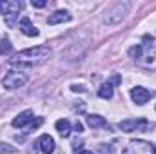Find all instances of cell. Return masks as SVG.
Returning <instances> with one entry per match:
<instances>
[{
	"mask_svg": "<svg viewBox=\"0 0 156 154\" xmlns=\"http://www.w3.org/2000/svg\"><path fill=\"white\" fill-rule=\"evenodd\" d=\"M51 54V49L45 45H38V47H31V49H24L18 54H15L9 60L11 67H18V69H33L40 64L45 62V58Z\"/></svg>",
	"mask_w": 156,
	"mask_h": 154,
	"instance_id": "obj_1",
	"label": "cell"
},
{
	"mask_svg": "<svg viewBox=\"0 0 156 154\" xmlns=\"http://www.w3.org/2000/svg\"><path fill=\"white\" fill-rule=\"evenodd\" d=\"M131 4L129 2H118L115 4L109 11H107V16H105V22L107 24H118L120 20H123V16L127 15Z\"/></svg>",
	"mask_w": 156,
	"mask_h": 154,
	"instance_id": "obj_2",
	"label": "cell"
},
{
	"mask_svg": "<svg viewBox=\"0 0 156 154\" xmlns=\"http://www.w3.org/2000/svg\"><path fill=\"white\" fill-rule=\"evenodd\" d=\"M27 83V76L24 75V73H18V71H11V73H7L5 78L2 80V85L5 87V89H9V91H13V89H20V87H24Z\"/></svg>",
	"mask_w": 156,
	"mask_h": 154,
	"instance_id": "obj_3",
	"label": "cell"
},
{
	"mask_svg": "<svg viewBox=\"0 0 156 154\" xmlns=\"http://www.w3.org/2000/svg\"><path fill=\"white\" fill-rule=\"evenodd\" d=\"M149 125L151 123L144 118H129V120H122L118 127L123 132H134V131H145V129H149Z\"/></svg>",
	"mask_w": 156,
	"mask_h": 154,
	"instance_id": "obj_4",
	"label": "cell"
},
{
	"mask_svg": "<svg viewBox=\"0 0 156 154\" xmlns=\"http://www.w3.org/2000/svg\"><path fill=\"white\" fill-rule=\"evenodd\" d=\"M151 96H153V91H149V89H145V87H140V85L131 91V98H133L134 103H138V105L147 103Z\"/></svg>",
	"mask_w": 156,
	"mask_h": 154,
	"instance_id": "obj_5",
	"label": "cell"
},
{
	"mask_svg": "<svg viewBox=\"0 0 156 154\" xmlns=\"http://www.w3.org/2000/svg\"><path fill=\"white\" fill-rule=\"evenodd\" d=\"M123 154H153V149L147 142H133L123 151Z\"/></svg>",
	"mask_w": 156,
	"mask_h": 154,
	"instance_id": "obj_6",
	"label": "cell"
},
{
	"mask_svg": "<svg viewBox=\"0 0 156 154\" xmlns=\"http://www.w3.org/2000/svg\"><path fill=\"white\" fill-rule=\"evenodd\" d=\"M69 20H71V15L67 11H64V9H58L53 15H49L47 24L49 26H56V24H64V22H69Z\"/></svg>",
	"mask_w": 156,
	"mask_h": 154,
	"instance_id": "obj_7",
	"label": "cell"
},
{
	"mask_svg": "<svg viewBox=\"0 0 156 154\" xmlns=\"http://www.w3.org/2000/svg\"><path fill=\"white\" fill-rule=\"evenodd\" d=\"M38 149L44 154H51L55 151V140L49 136V134H42L38 140Z\"/></svg>",
	"mask_w": 156,
	"mask_h": 154,
	"instance_id": "obj_8",
	"label": "cell"
},
{
	"mask_svg": "<svg viewBox=\"0 0 156 154\" xmlns=\"http://www.w3.org/2000/svg\"><path fill=\"white\" fill-rule=\"evenodd\" d=\"M20 31L26 37H38V29L33 26V22L27 16H22V20H20Z\"/></svg>",
	"mask_w": 156,
	"mask_h": 154,
	"instance_id": "obj_9",
	"label": "cell"
},
{
	"mask_svg": "<svg viewBox=\"0 0 156 154\" xmlns=\"http://www.w3.org/2000/svg\"><path fill=\"white\" fill-rule=\"evenodd\" d=\"M31 120H33V111L27 109V111L20 113V114L13 120V127H16V129H18V127H24V125H27Z\"/></svg>",
	"mask_w": 156,
	"mask_h": 154,
	"instance_id": "obj_10",
	"label": "cell"
},
{
	"mask_svg": "<svg viewBox=\"0 0 156 154\" xmlns=\"http://www.w3.org/2000/svg\"><path fill=\"white\" fill-rule=\"evenodd\" d=\"M55 127H56L58 134L64 136V138H67V136L71 134V123H69V120H58V121L55 123Z\"/></svg>",
	"mask_w": 156,
	"mask_h": 154,
	"instance_id": "obj_11",
	"label": "cell"
},
{
	"mask_svg": "<svg viewBox=\"0 0 156 154\" xmlns=\"http://www.w3.org/2000/svg\"><path fill=\"white\" fill-rule=\"evenodd\" d=\"M87 123H89L93 129H102V127H107V121L104 120V116H98V114L87 116Z\"/></svg>",
	"mask_w": 156,
	"mask_h": 154,
	"instance_id": "obj_12",
	"label": "cell"
},
{
	"mask_svg": "<svg viewBox=\"0 0 156 154\" xmlns=\"http://www.w3.org/2000/svg\"><path fill=\"white\" fill-rule=\"evenodd\" d=\"M98 96L104 98V100L113 98V85H111V83H104V85L98 89Z\"/></svg>",
	"mask_w": 156,
	"mask_h": 154,
	"instance_id": "obj_13",
	"label": "cell"
},
{
	"mask_svg": "<svg viewBox=\"0 0 156 154\" xmlns=\"http://www.w3.org/2000/svg\"><path fill=\"white\" fill-rule=\"evenodd\" d=\"M11 49H13V45L7 38H4L0 42V54H7V53H11Z\"/></svg>",
	"mask_w": 156,
	"mask_h": 154,
	"instance_id": "obj_14",
	"label": "cell"
},
{
	"mask_svg": "<svg viewBox=\"0 0 156 154\" xmlns=\"http://www.w3.org/2000/svg\"><path fill=\"white\" fill-rule=\"evenodd\" d=\"M18 18H20V15H18V13H7V15H5V24H7L9 27H13V26L16 24V20H18Z\"/></svg>",
	"mask_w": 156,
	"mask_h": 154,
	"instance_id": "obj_15",
	"label": "cell"
},
{
	"mask_svg": "<svg viewBox=\"0 0 156 154\" xmlns=\"http://www.w3.org/2000/svg\"><path fill=\"white\" fill-rule=\"evenodd\" d=\"M142 51H144V49H142V45H133V47L129 49V56L136 60V58H140V56H142Z\"/></svg>",
	"mask_w": 156,
	"mask_h": 154,
	"instance_id": "obj_16",
	"label": "cell"
},
{
	"mask_svg": "<svg viewBox=\"0 0 156 154\" xmlns=\"http://www.w3.org/2000/svg\"><path fill=\"white\" fill-rule=\"evenodd\" d=\"M31 4H33V7H44L45 5V0H33Z\"/></svg>",
	"mask_w": 156,
	"mask_h": 154,
	"instance_id": "obj_17",
	"label": "cell"
},
{
	"mask_svg": "<svg viewBox=\"0 0 156 154\" xmlns=\"http://www.w3.org/2000/svg\"><path fill=\"white\" fill-rule=\"evenodd\" d=\"M42 121H44L42 118H37V121H33V123H31V127H33V129H37V127H40V125H42Z\"/></svg>",
	"mask_w": 156,
	"mask_h": 154,
	"instance_id": "obj_18",
	"label": "cell"
},
{
	"mask_svg": "<svg viewBox=\"0 0 156 154\" xmlns=\"http://www.w3.org/2000/svg\"><path fill=\"white\" fill-rule=\"evenodd\" d=\"M75 131H76V132H82V131H83V125H82L80 121H76V123H75Z\"/></svg>",
	"mask_w": 156,
	"mask_h": 154,
	"instance_id": "obj_19",
	"label": "cell"
},
{
	"mask_svg": "<svg viewBox=\"0 0 156 154\" xmlns=\"http://www.w3.org/2000/svg\"><path fill=\"white\" fill-rule=\"evenodd\" d=\"M29 154H37V149H35V147H31V149H29Z\"/></svg>",
	"mask_w": 156,
	"mask_h": 154,
	"instance_id": "obj_20",
	"label": "cell"
},
{
	"mask_svg": "<svg viewBox=\"0 0 156 154\" xmlns=\"http://www.w3.org/2000/svg\"><path fill=\"white\" fill-rule=\"evenodd\" d=\"M78 154H93L91 151H82V152H78Z\"/></svg>",
	"mask_w": 156,
	"mask_h": 154,
	"instance_id": "obj_21",
	"label": "cell"
},
{
	"mask_svg": "<svg viewBox=\"0 0 156 154\" xmlns=\"http://www.w3.org/2000/svg\"><path fill=\"white\" fill-rule=\"evenodd\" d=\"M154 154H156V145H154Z\"/></svg>",
	"mask_w": 156,
	"mask_h": 154,
	"instance_id": "obj_22",
	"label": "cell"
}]
</instances>
